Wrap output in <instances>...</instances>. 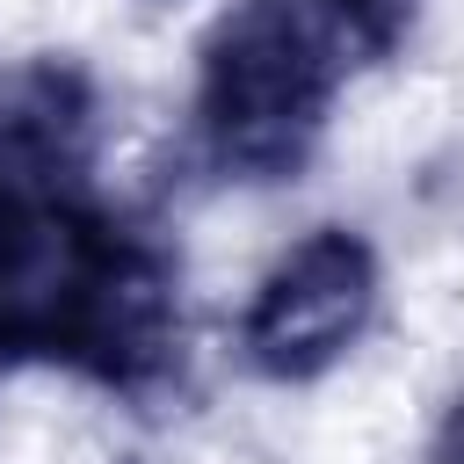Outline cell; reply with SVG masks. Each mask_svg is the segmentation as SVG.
<instances>
[{
  "mask_svg": "<svg viewBox=\"0 0 464 464\" xmlns=\"http://www.w3.org/2000/svg\"><path fill=\"white\" fill-rule=\"evenodd\" d=\"M428 464H464V399H450V413L435 420V442H428Z\"/></svg>",
  "mask_w": 464,
  "mask_h": 464,
  "instance_id": "cell-4",
  "label": "cell"
},
{
  "mask_svg": "<svg viewBox=\"0 0 464 464\" xmlns=\"http://www.w3.org/2000/svg\"><path fill=\"white\" fill-rule=\"evenodd\" d=\"M102 87L80 58L0 65V370L123 399L181 377V261L102 196Z\"/></svg>",
  "mask_w": 464,
  "mask_h": 464,
  "instance_id": "cell-1",
  "label": "cell"
},
{
  "mask_svg": "<svg viewBox=\"0 0 464 464\" xmlns=\"http://www.w3.org/2000/svg\"><path fill=\"white\" fill-rule=\"evenodd\" d=\"M406 29L413 0H239L196 58V160L246 188L304 174L341 87L384 65Z\"/></svg>",
  "mask_w": 464,
  "mask_h": 464,
  "instance_id": "cell-2",
  "label": "cell"
},
{
  "mask_svg": "<svg viewBox=\"0 0 464 464\" xmlns=\"http://www.w3.org/2000/svg\"><path fill=\"white\" fill-rule=\"evenodd\" d=\"M377 319V246L348 225H319L297 239L239 312V355L268 384L326 377Z\"/></svg>",
  "mask_w": 464,
  "mask_h": 464,
  "instance_id": "cell-3",
  "label": "cell"
}]
</instances>
